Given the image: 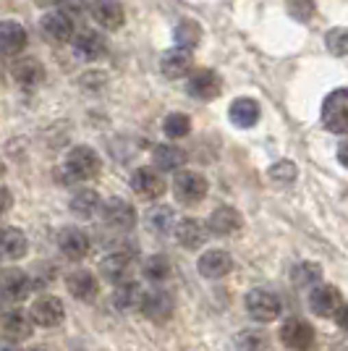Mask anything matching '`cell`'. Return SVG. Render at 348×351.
<instances>
[{
    "instance_id": "cell-35",
    "label": "cell",
    "mask_w": 348,
    "mask_h": 351,
    "mask_svg": "<svg viewBox=\"0 0 348 351\" xmlns=\"http://www.w3.org/2000/svg\"><path fill=\"white\" fill-rule=\"evenodd\" d=\"M162 132L168 134L171 139H184L191 132V118L184 113H171L162 121Z\"/></svg>"
},
{
    "instance_id": "cell-37",
    "label": "cell",
    "mask_w": 348,
    "mask_h": 351,
    "mask_svg": "<svg viewBox=\"0 0 348 351\" xmlns=\"http://www.w3.org/2000/svg\"><path fill=\"white\" fill-rule=\"evenodd\" d=\"M288 14L299 21H309L314 16V0H286Z\"/></svg>"
},
{
    "instance_id": "cell-31",
    "label": "cell",
    "mask_w": 348,
    "mask_h": 351,
    "mask_svg": "<svg viewBox=\"0 0 348 351\" xmlns=\"http://www.w3.org/2000/svg\"><path fill=\"white\" fill-rule=\"evenodd\" d=\"M142 273H145L147 280H152V283H162V280L171 278V273H173V263H171L165 254H152V257H147L145 265H142Z\"/></svg>"
},
{
    "instance_id": "cell-38",
    "label": "cell",
    "mask_w": 348,
    "mask_h": 351,
    "mask_svg": "<svg viewBox=\"0 0 348 351\" xmlns=\"http://www.w3.org/2000/svg\"><path fill=\"white\" fill-rule=\"evenodd\" d=\"M270 176H273V181H277V184H290V181L296 178V165L288 160H280L273 165Z\"/></svg>"
},
{
    "instance_id": "cell-43",
    "label": "cell",
    "mask_w": 348,
    "mask_h": 351,
    "mask_svg": "<svg viewBox=\"0 0 348 351\" xmlns=\"http://www.w3.org/2000/svg\"><path fill=\"white\" fill-rule=\"evenodd\" d=\"M40 5H60V0H37Z\"/></svg>"
},
{
    "instance_id": "cell-24",
    "label": "cell",
    "mask_w": 348,
    "mask_h": 351,
    "mask_svg": "<svg viewBox=\"0 0 348 351\" xmlns=\"http://www.w3.org/2000/svg\"><path fill=\"white\" fill-rule=\"evenodd\" d=\"M207 226H202L197 218H181L178 220V226H175V241L181 244V247L186 249H197L204 244V239H207V231H204Z\"/></svg>"
},
{
    "instance_id": "cell-3",
    "label": "cell",
    "mask_w": 348,
    "mask_h": 351,
    "mask_svg": "<svg viewBox=\"0 0 348 351\" xmlns=\"http://www.w3.org/2000/svg\"><path fill=\"white\" fill-rule=\"evenodd\" d=\"M100 213H102L105 226L118 231V234H126V231H131V228L136 226V207L131 205V202H126V199H121V197L108 199V202L102 205Z\"/></svg>"
},
{
    "instance_id": "cell-20",
    "label": "cell",
    "mask_w": 348,
    "mask_h": 351,
    "mask_svg": "<svg viewBox=\"0 0 348 351\" xmlns=\"http://www.w3.org/2000/svg\"><path fill=\"white\" fill-rule=\"evenodd\" d=\"M152 162H155V168L160 173H181L178 168H184L186 152L178 145H158L155 155H152Z\"/></svg>"
},
{
    "instance_id": "cell-40",
    "label": "cell",
    "mask_w": 348,
    "mask_h": 351,
    "mask_svg": "<svg viewBox=\"0 0 348 351\" xmlns=\"http://www.w3.org/2000/svg\"><path fill=\"white\" fill-rule=\"evenodd\" d=\"M84 8H87V3H84V0H60V11H63V14H69V16L82 14Z\"/></svg>"
},
{
    "instance_id": "cell-32",
    "label": "cell",
    "mask_w": 348,
    "mask_h": 351,
    "mask_svg": "<svg viewBox=\"0 0 348 351\" xmlns=\"http://www.w3.org/2000/svg\"><path fill=\"white\" fill-rule=\"evenodd\" d=\"M27 249H29V241H27L24 231H18V228H5V234H3V254H5V260H18V257H24Z\"/></svg>"
},
{
    "instance_id": "cell-18",
    "label": "cell",
    "mask_w": 348,
    "mask_h": 351,
    "mask_svg": "<svg viewBox=\"0 0 348 351\" xmlns=\"http://www.w3.org/2000/svg\"><path fill=\"white\" fill-rule=\"evenodd\" d=\"M32 278L21 270H5L3 273V280H0V291H3V299L5 302H21L27 299L32 291Z\"/></svg>"
},
{
    "instance_id": "cell-8",
    "label": "cell",
    "mask_w": 348,
    "mask_h": 351,
    "mask_svg": "<svg viewBox=\"0 0 348 351\" xmlns=\"http://www.w3.org/2000/svg\"><path fill=\"white\" fill-rule=\"evenodd\" d=\"M309 307H312V312L319 315V317H335L338 309L343 307V296H340V291H338L335 286L319 283V286H314L312 293H309Z\"/></svg>"
},
{
    "instance_id": "cell-30",
    "label": "cell",
    "mask_w": 348,
    "mask_h": 351,
    "mask_svg": "<svg viewBox=\"0 0 348 351\" xmlns=\"http://www.w3.org/2000/svg\"><path fill=\"white\" fill-rule=\"evenodd\" d=\"M202 40V29H199V24L197 21H189V19H184V21H178V27L173 29V43L175 47H181V50H194L197 45Z\"/></svg>"
},
{
    "instance_id": "cell-23",
    "label": "cell",
    "mask_w": 348,
    "mask_h": 351,
    "mask_svg": "<svg viewBox=\"0 0 348 351\" xmlns=\"http://www.w3.org/2000/svg\"><path fill=\"white\" fill-rule=\"evenodd\" d=\"M11 73H14V79L21 84V87H37V84L45 79L42 63H40L37 58H32V56H27V58H16L14 66H11Z\"/></svg>"
},
{
    "instance_id": "cell-25",
    "label": "cell",
    "mask_w": 348,
    "mask_h": 351,
    "mask_svg": "<svg viewBox=\"0 0 348 351\" xmlns=\"http://www.w3.org/2000/svg\"><path fill=\"white\" fill-rule=\"evenodd\" d=\"M241 228V215L233 207H218L210 218H207V231H212L215 236H228L236 234Z\"/></svg>"
},
{
    "instance_id": "cell-21",
    "label": "cell",
    "mask_w": 348,
    "mask_h": 351,
    "mask_svg": "<svg viewBox=\"0 0 348 351\" xmlns=\"http://www.w3.org/2000/svg\"><path fill=\"white\" fill-rule=\"evenodd\" d=\"M66 286H69V293L79 302H92L100 286H97V278L89 273V270H73L71 276L66 278Z\"/></svg>"
},
{
    "instance_id": "cell-13",
    "label": "cell",
    "mask_w": 348,
    "mask_h": 351,
    "mask_svg": "<svg viewBox=\"0 0 348 351\" xmlns=\"http://www.w3.org/2000/svg\"><path fill=\"white\" fill-rule=\"evenodd\" d=\"M32 320L40 328H55L63 322L66 317V309H63V302L55 299V296H40L29 309Z\"/></svg>"
},
{
    "instance_id": "cell-27",
    "label": "cell",
    "mask_w": 348,
    "mask_h": 351,
    "mask_svg": "<svg viewBox=\"0 0 348 351\" xmlns=\"http://www.w3.org/2000/svg\"><path fill=\"white\" fill-rule=\"evenodd\" d=\"M27 43H29V34H27V29L21 24L5 21L0 27V45H3V53L5 56H18L27 47Z\"/></svg>"
},
{
    "instance_id": "cell-41",
    "label": "cell",
    "mask_w": 348,
    "mask_h": 351,
    "mask_svg": "<svg viewBox=\"0 0 348 351\" xmlns=\"http://www.w3.org/2000/svg\"><path fill=\"white\" fill-rule=\"evenodd\" d=\"M335 322H338L343 330H348V302H343V307L338 309V315H335Z\"/></svg>"
},
{
    "instance_id": "cell-5",
    "label": "cell",
    "mask_w": 348,
    "mask_h": 351,
    "mask_svg": "<svg viewBox=\"0 0 348 351\" xmlns=\"http://www.w3.org/2000/svg\"><path fill=\"white\" fill-rule=\"evenodd\" d=\"M173 194L181 205H197L207 194V181L197 171H181L173 181Z\"/></svg>"
},
{
    "instance_id": "cell-11",
    "label": "cell",
    "mask_w": 348,
    "mask_h": 351,
    "mask_svg": "<svg viewBox=\"0 0 348 351\" xmlns=\"http://www.w3.org/2000/svg\"><path fill=\"white\" fill-rule=\"evenodd\" d=\"M131 189L142 199H158L165 191V181L158 168H136L131 173Z\"/></svg>"
},
{
    "instance_id": "cell-4",
    "label": "cell",
    "mask_w": 348,
    "mask_h": 351,
    "mask_svg": "<svg viewBox=\"0 0 348 351\" xmlns=\"http://www.w3.org/2000/svg\"><path fill=\"white\" fill-rule=\"evenodd\" d=\"M283 302L277 299V293L267 291V289H254L247 293V312L251 320L257 322H273L280 315Z\"/></svg>"
},
{
    "instance_id": "cell-19",
    "label": "cell",
    "mask_w": 348,
    "mask_h": 351,
    "mask_svg": "<svg viewBox=\"0 0 348 351\" xmlns=\"http://www.w3.org/2000/svg\"><path fill=\"white\" fill-rule=\"evenodd\" d=\"M260 116H262L260 103L251 100V97H238L228 108V118H231V123H236L238 129H251L260 121Z\"/></svg>"
},
{
    "instance_id": "cell-16",
    "label": "cell",
    "mask_w": 348,
    "mask_h": 351,
    "mask_svg": "<svg viewBox=\"0 0 348 351\" xmlns=\"http://www.w3.org/2000/svg\"><path fill=\"white\" fill-rule=\"evenodd\" d=\"M197 267H199V273H202L204 278L218 280V278H225L231 273L233 260L225 249H210V252H204L202 257H199Z\"/></svg>"
},
{
    "instance_id": "cell-44",
    "label": "cell",
    "mask_w": 348,
    "mask_h": 351,
    "mask_svg": "<svg viewBox=\"0 0 348 351\" xmlns=\"http://www.w3.org/2000/svg\"><path fill=\"white\" fill-rule=\"evenodd\" d=\"M3 351H14V349H11V343H5V349H3Z\"/></svg>"
},
{
    "instance_id": "cell-12",
    "label": "cell",
    "mask_w": 348,
    "mask_h": 351,
    "mask_svg": "<svg viewBox=\"0 0 348 351\" xmlns=\"http://www.w3.org/2000/svg\"><path fill=\"white\" fill-rule=\"evenodd\" d=\"M220 89H223V82L215 71L210 69H199V71H191L189 79H186V92L197 100H212L218 97Z\"/></svg>"
},
{
    "instance_id": "cell-6",
    "label": "cell",
    "mask_w": 348,
    "mask_h": 351,
    "mask_svg": "<svg viewBox=\"0 0 348 351\" xmlns=\"http://www.w3.org/2000/svg\"><path fill=\"white\" fill-rule=\"evenodd\" d=\"M280 341L288 346L290 351H306L312 349V343H314V330H312V325L301 317H290V320L283 322V328H280Z\"/></svg>"
},
{
    "instance_id": "cell-42",
    "label": "cell",
    "mask_w": 348,
    "mask_h": 351,
    "mask_svg": "<svg viewBox=\"0 0 348 351\" xmlns=\"http://www.w3.org/2000/svg\"><path fill=\"white\" fill-rule=\"evenodd\" d=\"M338 160H340L343 168H348V139H343L340 147H338Z\"/></svg>"
},
{
    "instance_id": "cell-10",
    "label": "cell",
    "mask_w": 348,
    "mask_h": 351,
    "mask_svg": "<svg viewBox=\"0 0 348 351\" xmlns=\"http://www.w3.org/2000/svg\"><path fill=\"white\" fill-rule=\"evenodd\" d=\"M173 309H175V302L173 296L168 291H147L145 299H142V307L139 312L145 315L147 320L152 322H168L173 317Z\"/></svg>"
},
{
    "instance_id": "cell-14",
    "label": "cell",
    "mask_w": 348,
    "mask_h": 351,
    "mask_svg": "<svg viewBox=\"0 0 348 351\" xmlns=\"http://www.w3.org/2000/svg\"><path fill=\"white\" fill-rule=\"evenodd\" d=\"M34 330V320H32L29 312L24 309H8L3 315V333L8 338V343H21L27 341Z\"/></svg>"
},
{
    "instance_id": "cell-45",
    "label": "cell",
    "mask_w": 348,
    "mask_h": 351,
    "mask_svg": "<svg viewBox=\"0 0 348 351\" xmlns=\"http://www.w3.org/2000/svg\"><path fill=\"white\" fill-rule=\"evenodd\" d=\"M34 351H42V349H34Z\"/></svg>"
},
{
    "instance_id": "cell-28",
    "label": "cell",
    "mask_w": 348,
    "mask_h": 351,
    "mask_svg": "<svg viewBox=\"0 0 348 351\" xmlns=\"http://www.w3.org/2000/svg\"><path fill=\"white\" fill-rule=\"evenodd\" d=\"M69 207H71V213L76 215V218L89 220L92 215H95V213H97V210H102L100 194H97L95 189H79L71 197Z\"/></svg>"
},
{
    "instance_id": "cell-34",
    "label": "cell",
    "mask_w": 348,
    "mask_h": 351,
    "mask_svg": "<svg viewBox=\"0 0 348 351\" xmlns=\"http://www.w3.org/2000/svg\"><path fill=\"white\" fill-rule=\"evenodd\" d=\"M319 278H322V267L314 263H299L290 270V280H293L296 286H309V289H314V286H319Z\"/></svg>"
},
{
    "instance_id": "cell-26",
    "label": "cell",
    "mask_w": 348,
    "mask_h": 351,
    "mask_svg": "<svg viewBox=\"0 0 348 351\" xmlns=\"http://www.w3.org/2000/svg\"><path fill=\"white\" fill-rule=\"evenodd\" d=\"M73 53L79 56V58L84 60H97L105 53V40H102V34L92 29H84L79 32L76 37H73Z\"/></svg>"
},
{
    "instance_id": "cell-17",
    "label": "cell",
    "mask_w": 348,
    "mask_h": 351,
    "mask_svg": "<svg viewBox=\"0 0 348 351\" xmlns=\"http://www.w3.org/2000/svg\"><path fill=\"white\" fill-rule=\"evenodd\" d=\"M89 11H92V19L100 24L102 29L116 32L123 24V5H121V0H92Z\"/></svg>"
},
{
    "instance_id": "cell-36",
    "label": "cell",
    "mask_w": 348,
    "mask_h": 351,
    "mask_svg": "<svg viewBox=\"0 0 348 351\" xmlns=\"http://www.w3.org/2000/svg\"><path fill=\"white\" fill-rule=\"evenodd\" d=\"M325 45H327V50L333 53V56H348V29L346 27H335L325 34Z\"/></svg>"
},
{
    "instance_id": "cell-22",
    "label": "cell",
    "mask_w": 348,
    "mask_h": 351,
    "mask_svg": "<svg viewBox=\"0 0 348 351\" xmlns=\"http://www.w3.org/2000/svg\"><path fill=\"white\" fill-rule=\"evenodd\" d=\"M191 63H194V60H191L189 50L173 47V50H168V53L160 58V71L165 73L168 79H181V76H189Z\"/></svg>"
},
{
    "instance_id": "cell-39",
    "label": "cell",
    "mask_w": 348,
    "mask_h": 351,
    "mask_svg": "<svg viewBox=\"0 0 348 351\" xmlns=\"http://www.w3.org/2000/svg\"><path fill=\"white\" fill-rule=\"evenodd\" d=\"M238 343H241V349L244 351H257V349H262L264 336H262V333H241Z\"/></svg>"
},
{
    "instance_id": "cell-7",
    "label": "cell",
    "mask_w": 348,
    "mask_h": 351,
    "mask_svg": "<svg viewBox=\"0 0 348 351\" xmlns=\"http://www.w3.org/2000/svg\"><path fill=\"white\" fill-rule=\"evenodd\" d=\"M134 273V257L126 252H113L100 263V276L113 286H123L131 280Z\"/></svg>"
},
{
    "instance_id": "cell-2",
    "label": "cell",
    "mask_w": 348,
    "mask_h": 351,
    "mask_svg": "<svg viewBox=\"0 0 348 351\" xmlns=\"http://www.w3.org/2000/svg\"><path fill=\"white\" fill-rule=\"evenodd\" d=\"M322 123L333 134H348V87L330 92L322 103Z\"/></svg>"
},
{
    "instance_id": "cell-29",
    "label": "cell",
    "mask_w": 348,
    "mask_h": 351,
    "mask_svg": "<svg viewBox=\"0 0 348 351\" xmlns=\"http://www.w3.org/2000/svg\"><path fill=\"white\" fill-rule=\"evenodd\" d=\"M142 299H145V293H142V289H139L134 280L123 283V286H116V291H113V304H116V309H121V312L142 307Z\"/></svg>"
},
{
    "instance_id": "cell-15",
    "label": "cell",
    "mask_w": 348,
    "mask_h": 351,
    "mask_svg": "<svg viewBox=\"0 0 348 351\" xmlns=\"http://www.w3.org/2000/svg\"><path fill=\"white\" fill-rule=\"evenodd\" d=\"M89 247H92L89 236L84 231H79V228H63L58 234V249L63 252V257L71 260V263L84 260L89 254Z\"/></svg>"
},
{
    "instance_id": "cell-33",
    "label": "cell",
    "mask_w": 348,
    "mask_h": 351,
    "mask_svg": "<svg viewBox=\"0 0 348 351\" xmlns=\"http://www.w3.org/2000/svg\"><path fill=\"white\" fill-rule=\"evenodd\" d=\"M147 223H149V228H152V231H158V234L175 231V226H178L175 213L171 210V207H165V205L152 207V210H149V215H147Z\"/></svg>"
},
{
    "instance_id": "cell-9",
    "label": "cell",
    "mask_w": 348,
    "mask_h": 351,
    "mask_svg": "<svg viewBox=\"0 0 348 351\" xmlns=\"http://www.w3.org/2000/svg\"><path fill=\"white\" fill-rule=\"evenodd\" d=\"M40 29L42 34L50 40V43H73V19L69 14H63V11H50V14L42 16V21H40Z\"/></svg>"
},
{
    "instance_id": "cell-1",
    "label": "cell",
    "mask_w": 348,
    "mask_h": 351,
    "mask_svg": "<svg viewBox=\"0 0 348 351\" xmlns=\"http://www.w3.org/2000/svg\"><path fill=\"white\" fill-rule=\"evenodd\" d=\"M100 173V155L87 145L73 147L60 165V176L66 184H84Z\"/></svg>"
}]
</instances>
